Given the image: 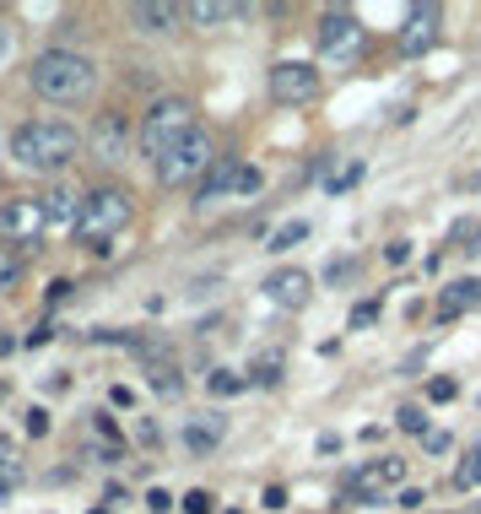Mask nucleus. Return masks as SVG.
<instances>
[{
    "instance_id": "obj_25",
    "label": "nucleus",
    "mask_w": 481,
    "mask_h": 514,
    "mask_svg": "<svg viewBox=\"0 0 481 514\" xmlns=\"http://www.w3.org/2000/svg\"><path fill=\"white\" fill-rule=\"evenodd\" d=\"M244 385H249V379H244V374H227V368H217V374L206 379V390H211V395H238Z\"/></svg>"
},
{
    "instance_id": "obj_18",
    "label": "nucleus",
    "mask_w": 481,
    "mask_h": 514,
    "mask_svg": "<svg viewBox=\"0 0 481 514\" xmlns=\"http://www.w3.org/2000/svg\"><path fill=\"white\" fill-rule=\"evenodd\" d=\"M184 17L200 22V28H217V22H233L238 17V6H233V0H190V6H184Z\"/></svg>"
},
{
    "instance_id": "obj_19",
    "label": "nucleus",
    "mask_w": 481,
    "mask_h": 514,
    "mask_svg": "<svg viewBox=\"0 0 481 514\" xmlns=\"http://www.w3.org/2000/svg\"><path fill=\"white\" fill-rule=\"evenodd\" d=\"M28 482V471H22V460H17V450H11L6 439H0V504H6L17 487Z\"/></svg>"
},
{
    "instance_id": "obj_16",
    "label": "nucleus",
    "mask_w": 481,
    "mask_h": 514,
    "mask_svg": "<svg viewBox=\"0 0 481 514\" xmlns=\"http://www.w3.org/2000/svg\"><path fill=\"white\" fill-rule=\"evenodd\" d=\"M179 17H184V6H173V0H141V6H130V22L141 33H168Z\"/></svg>"
},
{
    "instance_id": "obj_40",
    "label": "nucleus",
    "mask_w": 481,
    "mask_h": 514,
    "mask_svg": "<svg viewBox=\"0 0 481 514\" xmlns=\"http://www.w3.org/2000/svg\"><path fill=\"white\" fill-rule=\"evenodd\" d=\"M109 401H114V406H130L136 395H130V385H114V390H109Z\"/></svg>"
},
{
    "instance_id": "obj_28",
    "label": "nucleus",
    "mask_w": 481,
    "mask_h": 514,
    "mask_svg": "<svg viewBox=\"0 0 481 514\" xmlns=\"http://www.w3.org/2000/svg\"><path fill=\"white\" fill-rule=\"evenodd\" d=\"M211 504H217V498H211L206 487H195V493H184V514H211Z\"/></svg>"
},
{
    "instance_id": "obj_44",
    "label": "nucleus",
    "mask_w": 481,
    "mask_h": 514,
    "mask_svg": "<svg viewBox=\"0 0 481 514\" xmlns=\"http://www.w3.org/2000/svg\"><path fill=\"white\" fill-rule=\"evenodd\" d=\"M92 514H109V509H92Z\"/></svg>"
},
{
    "instance_id": "obj_24",
    "label": "nucleus",
    "mask_w": 481,
    "mask_h": 514,
    "mask_svg": "<svg viewBox=\"0 0 481 514\" xmlns=\"http://www.w3.org/2000/svg\"><path fill=\"white\" fill-rule=\"evenodd\" d=\"M17 276H22V255L0 244V293H6V287H17Z\"/></svg>"
},
{
    "instance_id": "obj_32",
    "label": "nucleus",
    "mask_w": 481,
    "mask_h": 514,
    "mask_svg": "<svg viewBox=\"0 0 481 514\" xmlns=\"http://www.w3.org/2000/svg\"><path fill=\"white\" fill-rule=\"evenodd\" d=\"M427 401H454V379H427Z\"/></svg>"
},
{
    "instance_id": "obj_38",
    "label": "nucleus",
    "mask_w": 481,
    "mask_h": 514,
    "mask_svg": "<svg viewBox=\"0 0 481 514\" xmlns=\"http://www.w3.org/2000/svg\"><path fill=\"white\" fill-rule=\"evenodd\" d=\"M146 504H152V514H168V504H173V498L163 493V487H157V493H146Z\"/></svg>"
},
{
    "instance_id": "obj_22",
    "label": "nucleus",
    "mask_w": 481,
    "mask_h": 514,
    "mask_svg": "<svg viewBox=\"0 0 481 514\" xmlns=\"http://www.w3.org/2000/svg\"><path fill=\"white\" fill-rule=\"evenodd\" d=\"M146 385H152L157 395H179L184 379H179V368H173V363H152V368H146Z\"/></svg>"
},
{
    "instance_id": "obj_27",
    "label": "nucleus",
    "mask_w": 481,
    "mask_h": 514,
    "mask_svg": "<svg viewBox=\"0 0 481 514\" xmlns=\"http://www.w3.org/2000/svg\"><path fill=\"white\" fill-rule=\"evenodd\" d=\"M454 487H481V455H471L460 471H454Z\"/></svg>"
},
{
    "instance_id": "obj_33",
    "label": "nucleus",
    "mask_w": 481,
    "mask_h": 514,
    "mask_svg": "<svg viewBox=\"0 0 481 514\" xmlns=\"http://www.w3.org/2000/svg\"><path fill=\"white\" fill-rule=\"evenodd\" d=\"M384 260H390V266H406V260H411V244H406V239L384 244Z\"/></svg>"
},
{
    "instance_id": "obj_1",
    "label": "nucleus",
    "mask_w": 481,
    "mask_h": 514,
    "mask_svg": "<svg viewBox=\"0 0 481 514\" xmlns=\"http://www.w3.org/2000/svg\"><path fill=\"white\" fill-rule=\"evenodd\" d=\"M28 82L38 98L49 103H82L92 98V87H98V65L87 55H76V49H44L33 65H28Z\"/></svg>"
},
{
    "instance_id": "obj_36",
    "label": "nucleus",
    "mask_w": 481,
    "mask_h": 514,
    "mask_svg": "<svg viewBox=\"0 0 481 514\" xmlns=\"http://www.w3.org/2000/svg\"><path fill=\"white\" fill-rule=\"evenodd\" d=\"M357 179H363V168H357V163H352V168H346V174H336V179H330V190H336V195H341V190H346V184H357Z\"/></svg>"
},
{
    "instance_id": "obj_31",
    "label": "nucleus",
    "mask_w": 481,
    "mask_h": 514,
    "mask_svg": "<svg viewBox=\"0 0 481 514\" xmlns=\"http://www.w3.org/2000/svg\"><path fill=\"white\" fill-rule=\"evenodd\" d=\"M352 271H357V260H352V255H346V260L336 255V260L325 266V282H341V276H352Z\"/></svg>"
},
{
    "instance_id": "obj_13",
    "label": "nucleus",
    "mask_w": 481,
    "mask_h": 514,
    "mask_svg": "<svg viewBox=\"0 0 481 514\" xmlns=\"http://www.w3.org/2000/svg\"><path fill=\"white\" fill-rule=\"evenodd\" d=\"M87 147H92V157H98V163H119V157H125V147H130L125 114H98V120H92Z\"/></svg>"
},
{
    "instance_id": "obj_43",
    "label": "nucleus",
    "mask_w": 481,
    "mask_h": 514,
    "mask_svg": "<svg viewBox=\"0 0 481 514\" xmlns=\"http://www.w3.org/2000/svg\"><path fill=\"white\" fill-rule=\"evenodd\" d=\"M0 401H6V379H0Z\"/></svg>"
},
{
    "instance_id": "obj_14",
    "label": "nucleus",
    "mask_w": 481,
    "mask_h": 514,
    "mask_svg": "<svg viewBox=\"0 0 481 514\" xmlns=\"http://www.w3.org/2000/svg\"><path fill=\"white\" fill-rule=\"evenodd\" d=\"M471 309H481V276H465V282L444 287L438 303H433V320L449 325V320H460V314H471Z\"/></svg>"
},
{
    "instance_id": "obj_23",
    "label": "nucleus",
    "mask_w": 481,
    "mask_h": 514,
    "mask_svg": "<svg viewBox=\"0 0 481 514\" xmlns=\"http://www.w3.org/2000/svg\"><path fill=\"white\" fill-rule=\"evenodd\" d=\"M454 249H465V255H481V217L454 222Z\"/></svg>"
},
{
    "instance_id": "obj_15",
    "label": "nucleus",
    "mask_w": 481,
    "mask_h": 514,
    "mask_svg": "<svg viewBox=\"0 0 481 514\" xmlns=\"http://www.w3.org/2000/svg\"><path fill=\"white\" fill-rule=\"evenodd\" d=\"M222 439H227L222 412H206V417H190V423H184V450L190 455H211Z\"/></svg>"
},
{
    "instance_id": "obj_30",
    "label": "nucleus",
    "mask_w": 481,
    "mask_h": 514,
    "mask_svg": "<svg viewBox=\"0 0 481 514\" xmlns=\"http://www.w3.org/2000/svg\"><path fill=\"white\" fill-rule=\"evenodd\" d=\"M22 428H28V439H44V433H49V412H44V406H33Z\"/></svg>"
},
{
    "instance_id": "obj_20",
    "label": "nucleus",
    "mask_w": 481,
    "mask_h": 514,
    "mask_svg": "<svg viewBox=\"0 0 481 514\" xmlns=\"http://www.w3.org/2000/svg\"><path fill=\"white\" fill-rule=\"evenodd\" d=\"M249 385H265V390H271V385H282V352H260V358L255 363H249Z\"/></svg>"
},
{
    "instance_id": "obj_26",
    "label": "nucleus",
    "mask_w": 481,
    "mask_h": 514,
    "mask_svg": "<svg viewBox=\"0 0 481 514\" xmlns=\"http://www.w3.org/2000/svg\"><path fill=\"white\" fill-rule=\"evenodd\" d=\"M395 423L406 428V433H417V439H427V433H433V428H427V412H422V406H400Z\"/></svg>"
},
{
    "instance_id": "obj_41",
    "label": "nucleus",
    "mask_w": 481,
    "mask_h": 514,
    "mask_svg": "<svg viewBox=\"0 0 481 514\" xmlns=\"http://www.w3.org/2000/svg\"><path fill=\"white\" fill-rule=\"evenodd\" d=\"M6 60H11V28L0 22V65H6Z\"/></svg>"
},
{
    "instance_id": "obj_42",
    "label": "nucleus",
    "mask_w": 481,
    "mask_h": 514,
    "mask_svg": "<svg viewBox=\"0 0 481 514\" xmlns=\"http://www.w3.org/2000/svg\"><path fill=\"white\" fill-rule=\"evenodd\" d=\"M11 347H17V341H11V336H0V358H6V352H11Z\"/></svg>"
},
{
    "instance_id": "obj_6",
    "label": "nucleus",
    "mask_w": 481,
    "mask_h": 514,
    "mask_svg": "<svg viewBox=\"0 0 481 514\" xmlns=\"http://www.w3.org/2000/svg\"><path fill=\"white\" fill-rule=\"evenodd\" d=\"M260 168L238 163V157H217V168H211L206 179H200V206H217V201H249V195H260Z\"/></svg>"
},
{
    "instance_id": "obj_45",
    "label": "nucleus",
    "mask_w": 481,
    "mask_h": 514,
    "mask_svg": "<svg viewBox=\"0 0 481 514\" xmlns=\"http://www.w3.org/2000/svg\"><path fill=\"white\" fill-rule=\"evenodd\" d=\"M227 514H244V509H227Z\"/></svg>"
},
{
    "instance_id": "obj_8",
    "label": "nucleus",
    "mask_w": 481,
    "mask_h": 514,
    "mask_svg": "<svg viewBox=\"0 0 481 514\" xmlns=\"http://www.w3.org/2000/svg\"><path fill=\"white\" fill-rule=\"evenodd\" d=\"M319 55L357 60L363 55V22H357L352 11H325V22H319Z\"/></svg>"
},
{
    "instance_id": "obj_35",
    "label": "nucleus",
    "mask_w": 481,
    "mask_h": 514,
    "mask_svg": "<svg viewBox=\"0 0 481 514\" xmlns=\"http://www.w3.org/2000/svg\"><path fill=\"white\" fill-rule=\"evenodd\" d=\"M395 504H400V509H422L427 498H422V487H400V498H395Z\"/></svg>"
},
{
    "instance_id": "obj_4",
    "label": "nucleus",
    "mask_w": 481,
    "mask_h": 514,
    "mask_svg": "<svg viewBox=\"0 0 481 514\" xmlns=\"http://www.w3.org/2000/svg\"><path fill=\"white\" fill-rule=\"evenodd\" d=\"M195 130V109L184 98H157L152 109H146L141 120V152L152 157V163H163V157L179 147L184 136Z\"/></svg>"
},
{
    "instance_id": "obj_3",
    "label": "nucleus",
    "mask_w": 481,
    "mask_h": 514,
    "mask_svg": "<svg viewBox=\"0 0 481 514\" xmlns=\"http://www.w3.org/2000/svg\"><path fill=\"white\" fill-rule=\"evenodd\" d=\"M130 217H136V201H130L125 190H114V184H103V190H92L82 201V217H76V239L87 249H109L119 233L130 228Z\"/></svg>"
},
{
    "instance_id": "obj_10",
    "label": "nucleus",
    "mask_w": 481,
    "mask_h": 514,
    "mask_svg": "<svg viewBox=\"0 0 481 514\" xmlns=\"http://www.w3.org/2000/svg\"><path fill=\"white\" fill-rule=\"evenodd\" d=\"M271 98L276 103H314L319 98V71H314L309 60L271 65Z\"/></svg>"
},
{
    "instance_id": "obj_2",
    "label": "nucleus",
    "mask_w": 481,
    "mask_h": 514,
    "mask_svg": "<svg viewBox=\"0 0 481 514\" xmlns=\"http://www.w3.org/2000/svg\"><path fill=\"white\" fill-rule=\"evenodd\" d=\"M76 147H82V136H76L65 120H33V125H22L17 136H11V157H17L22 168H38V174L65 168L76 157Z\"/></svg>"
},
{
    "instance_id": "obj_7",
    "label": "nucleus",
    "mask_w": 481,
    "mask_h": 514,
    "mask_svg": "<svg viewBox=\"0 0 481 514\" xmlns=\"http://www.w3.org/2000/svg\"><path fill=\"white\" fill-rule=\"evenodd\" d=\"M400 482H406V460L379 455V460H363V466L346 471L341 493L357 498V504H379V498H390V487H400Z\"/></svg>"
},
{
    "instance_id": "obj_11",
    "label": "nucleus",
    "mask_w": 481,
    "mask_h": 514,
    "mask_svg": "<svg viewBox=\"0 0 481 514\" xmlns=\"http://www.w3.org/2000/svg\"><path fill=\"white\" fill-rule=\"evenodd\" d=\"M395 44H400V55H406V60L433 55V44H438V6H411L406 22H400Z\"/></svg>"
},
{
    "instance_id": "obj_9",
    "label": "nucleus",
    "mask_w": 481,
    "mask_h": 514,
    "mask_svg": "<svg viewBox=\"0 0 481 514\" xmlns=\"http://www.w3.org/2000/svg\"><path fill=\"white\" fill-rule=\"evenodd\" d=\"M44 228H49V217H44V201H38V195H22V201L0 206V233H6L11 244H38Z\"/></svg>"
},
{
    "instance_id": "obj_12",
    "label": "nucleus",
    "mask_w": 481,
    "mask_h": 514,
    "mask_svg": "<svg viewBox=\"0 0 481 514\" xmlns=\"http://www.w3.org/2000/svg\"><path fill=\"white\" fill-rule=\"evenodd\" d=\"M260 293L276 303V309H303V303L314 298V276L309 271H298V266H282V271H271L260 282Z\"/></svg>"
},
{
    "instance_id": "obj_37",
    "label": "nucleus",
    "mask_w": 481,
    "mask_h": 514,
    "mask_svg": "<svg viewBox=\"0 0 481 514\" xmlns=\"http://www.w3.org/2000/svg\"><path fill=\"white\" fill-rule=\"evenodd\" d=\"M265 509H287V487H265Z\"/></svg>"
},
{
    "instance_id": "obj_17",
    "label": "nucleus",
    "mask_w": 481,
    "mask_h": 514,
    "mask_svg": "<svg viewBox=\"0 0 481 514\" xmlns=\"http://www.w3.org/2000/svg\"><path fill=\"white\" fill-rule=\"evenodd\" d=\"M44 201V217L49 222H65V228H76V217H82V201L87 195H76V190H65V184H55L49 195H38Z\"/></svg>"
},
{
    "instance_id": "obj_5",
    "label": "nucleus",
    "mask_w": 481,
    "mask_h": 514,
    "mask_svg": "<svg viewBox=\"0 0 481 514\" xmlns=\"http://www.w3.org/2000/svg\"><path fill=\"white\" fill-rule=\"evenodd\" d=\"M211 168H217V147H211V136H206V130H190V136H184L179 147L157 163V179H163V184H195V179H206Z\"/></svg>"
},
{
    "instance_id": "obj_21",
    "label": "nucleus",
    "mask_w": 481,
    "mask_h": 514,
    "mask_svg": "<svg viewBox=\"0 0 481 514\" xmlns=\"http://www.w3.org/2000/svg\"><path fill=\"white\" fill-rule=\"evenodd\" d=\"M303 239H309V222L292 217V222H282V228L271 233V244H265V249H271V255H287V249H298Z\"/></svg>"
},
{
    "instance_id": "obj_39",
    "label": "nucleus",
    "mask_w": 481,
    "mask_h": 514,
    "mask_svg": "<svg viewBox=\"0 0 481 514\" xmlns=\"http://www.w3.org/2000/svg\"><path fill=\"white\" fill-rule=\"evenodd\" d=\"M422 444H427V450H433V455H444V450H449V433H427Z\"/></svg>"
},
{
    "instance_id": "obj_29",
    "label": "nucleus",
    "mask_w": 481,
    "mask_h": 514,
    "mask_svg": "<svg viewBox=\"0 0 481 514\" xmlns=\"http://www.w3.org/2000/svg\"><path fill=\"white\" fill-rule=\"evenodd\" d=\"M373 320H379V303H357V309H352V320H346V325H352V331H368Z\"/></svg>"
},
{
    "instance_id": "obj_34",
    "label": "nucleus",
    "mask_w": 481,
    "mask_h": 514,
    "mask_svg": "<svg viewBox=\"0 0 481 514\" xmlns=\"http://www.w3.org/2000/svg\"><path fill=\"white\" fill-rule=\"evenodd\" d=\"M92 428H98V433H103V439H109V444H114V450H119V423H114V417H103V412H98V417H92Z\"/></svg>"
}]
</instances>
